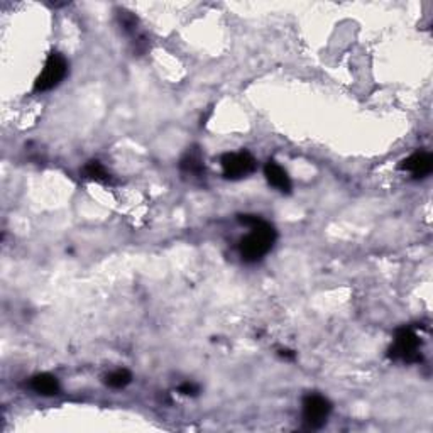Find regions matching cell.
<instances>
[{"instance_id": "1", "label": "cell", "mask_w": 433, "mask_h": 433, "mask_svg": "<svg viewBox=\"0 0 433 433\" xmlns=\"http://www.w3.org/2000/svg\"><path fill=\"white\" fill-rule=\"evenodd\" d=\"M237 218L240 224L251 229L246 237L240 240V256L246 262L261 261L276 242V230L257 215H239Z\"/></svg>"}, {"instance_id": "2", "label": "cell", "mask_w": 433, "mask_h": 433, "mask_svg": "<svg viewBox=\"0 0 433 433\" xmlns=\"http://www.w3.org/2000/svg\"><path fill=\"white\" fill-rule=\"evenodd\" d=\"M67 73L68 61L64 60V56L60 55V52H51V55L47 56L41 75L38 77L36 83H34V91H41L43 94V91L52 90L64 80Z\"/></svg>"}, {"instance_id": "3", "label": "cell", "mask_w": 433, "mask_h": 433, "mask_svg": "<svg viewBox=\"0 0 433 433\" xmlns=\"http://www.w3.org/2000/svg\"><path fill=\"white\" fill-rule=\"evenodd\" d=\"M420 345L422 340L413 329H400L395 335V344H393L389 357L400 359L405 362H420L422 354H420Z\"/></svg>"}, {"instance_id": "4", "label": "cell", "mask_w": 433, "mask_h": 433, "mask_svg": "<svg viewBox=\"0 0 433 433\" xmlns=\"http://www.w3.org/2000/svg\"><path fill=\"white\" fill-rule=\"evenodd\" d=\"M220 164H222V171H224V178L232 179V181L247 178L249 174L254 173L257 166L254 156L247 151L227 152V154L222 156Z\"/></svg>"}, {"instance_id": "5", "label": "cell", "mask_w": 433, "mask_h": 433, "mask_svg": "<svg viewBox=\"0 0 433 433\" xmlns=\"http://www.w3.org/2000/svg\"><path fill=\"white\" fill-rule=\"evenodd\" d=\"M332 411V403L325 396L310 393L303 400V422L310 430H318L327 423Z\"/></svg>"}, {"instance_id": "6", "label": "cell", "mask_w": 433, "mask_h": 433, "mask_svg": "<svg viewBox=\"0 0 433 433\" xmlns=\"http://www.w3.org/2000/svg\"><path fill=\"white\" fill-rule=\"evenodd\" d=\"M400 169L403 171L411 173L413 178H427L433 169V156L430 152H415L410 157H406L405 161H401Z\"/></svg>"}, {"instance_id": "7", "label": "cell", "mask_w": 433, "mask_h": 433, "mask_svg": "<svg viewBox=\"0 0 433 433\" xmlns=\"http://www.w3.org/2000/svg\"><path fill=\"white\" fill-rule=\"evenodd\" d=\"M264 176L273 188H276L281 193H290L291 191V179L288 176L286 169L279 166L276 161L269 159L264 166Z\"/></svg>"}, {"instance_id": "8", "label": "cell", "mask_w": 433, "mask_h": 433, "mask_svg": "<svg viewBox=\"0 0 433 433\" xmlns=\"http://www.w3.org/2000/svg\"><path fill=\"white\" fill-rule=\"evenodd\" d=\"M30 388L43 396H55L60 393V381L51 374H38L30 379Z\"/></svg>"}, {"instance_id": "9", "label": "cell", "mask_w": 433, "mask_h": 433, "mask_svg": "<svg viewBox=\"0 0 433 433\" xmlns=\"http://www.w3.org/2000/svg\"><path fill=\"white\" fill-rule=\"evenodd\" d=\"M83 174H85V178L94 179V181L97 183H103V185L112 183L111 173H108L99 161H90V163L83 168Z\"/></svg>"}, {"instance_id": "10", "label": "cell", "mask_w": 433, "mask_h": 433, "mask_svg": "<svg viewBox=\"0 0 433 433\" xmlns=\"http://www.w3.org/2000/svg\"><path fill=\"white\" fill-rule=\"evenodd\" d=\"M181 169L186 173L191 174H202L203 171V161L202 156H200V152L195 150L188 151V154L181 159Z\"/></svg>"}, {"instance_id": "11", "label": "cell", "mask_w": 433, "mask_h": 433, "mask_svg": "<svg viewBox=\"0 0 433 433\" xmlns=\"http://www.w3.org/2000/svg\"><path fill=\"white\" fill-rule=\"evenodd\" d=\"M130 381H133V374H130L128 369H117L113 371V373L107 374V378H105V384L113 389H122L129 386Z\"/></svg>"}, {"instance_id": "12", "label": "cell", "mask_w": 433, "mask_h": 433, "mask_svg": "<svg viewBox=\"0 0 433 433\" xmlns=\"http://www.w3.org/2000/svg\"><path fill=\"white\" fill-rule=\"evenodd\" d=\"M178 391L185 396H196L200 393V389L193 383H185L178 388Z\"/></svg>"}]
</instances>
